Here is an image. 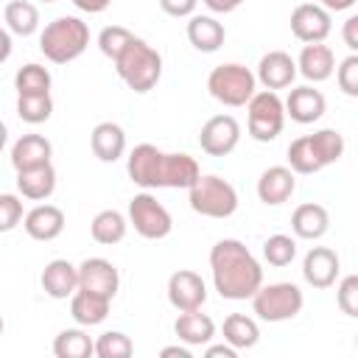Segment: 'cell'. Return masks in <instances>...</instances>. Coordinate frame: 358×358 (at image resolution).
I'll return each instance as SVG.
<instances>
[{
  "label": "cell",
  "instance_id": "cell-1",
  "mask_svg": "<svg viewBox=\"0 0 358 358\" xmlns=\"http://www.w3.org/2000/svg\"><path fill=\"white\" fill-rule=\"evenodd\" d=\"M213 285L224 299H249L263 285V268L257 257L235 238H224L210 249Z\"/></svg>",
  "mask_w": 358,
  "mask_h": 358
},
{
  "label": "cell",
  "instance_id": "cell-2",
  "mask_svg": "<svg viewBox=\"0 0 358 358\" xmlns=\"http://www.w3.org/2000/svg\"><path fill=\"white\" fill-rule=\"evenodd\" d=\"M115 70H117L120 81H123L131 92L143 95V92H148V90L157 87V81H159V76H162V56H159L145 39L134 36V39L123 48V53L115 59Z\"/></svg>",
  "mask_w": 358,
  "mask_h": 358
},
{
  "label": "cell",
  "instance_id": "cell-3",
  "mask_svg": "<svg viewBox=\"0 0 358 358\" xmlns=\"http://www.w3.org/2000/svg\"><path fill=\"white\" fill-rule=\"evenodd\" d=\"M90 45V28L78 17H56L39 34V50L53 64H67L78 59Z\"/></svg>",
  "mask_w": 358,
  "mask_h": 358
},
{
  "label": "cell",
  "instance_id": "cell-4",
  "mask_svg": "<svg viewBox=\"0 0 358 358\" xmlns=\"http://www.w3.org/2000/svg\"><path fill=\"white\" fill-rule=\"evenodd\" d=\"M187 201L190 210L204 218H229L238 210V190L227 179L207 173L187 187Z\"/></svg>",
  "mask_w": 358,
  "mask_h": 358
},
{
  "label": "cell",
  "instance_id": "cell-5",
  "mask_svg": "<svg viewBox=\"0 0 358 358\" xmlns=\"http://www.w3.org/2000/svg\"><path fill=\"white\" fill-rule=\"evenodd\" d=\"M249 299H252V310L263 322H288L305 305V296H302L299 285H294V282H268V285H260Z\"/></svg>",
  "mask_w": 358,
  "mask_h": 358
},
{
  "label": "cell",
  "instance_id": "cell-6",
  "mask_svg": "<svg viewBox=\"0 0 358 358\" xmlns=\"http://www.w3.org/2000/svg\"><path fill=\"white\" fill-rule=\"evenodd\" d=\"M255 73L243 64H218L213 67V73L207 76V90L210 95L224 103V106H246V101L255 95Z\"/></svg>",
  "mask_w": 358,
  "mask_h": 358
},
{
  "label": "cell",
  "instance_id": "cell-7",
  "mask_svg": "<svg viewBox=\"0 0 358 358\" xmlns=\"http://www.w3.org/2000/svg\"><path fill=\"white\" fill-rule=\"evenodd\" d=\"M246 112H249V137L257 143H271L277 140V134L282 131L285 123V106L280 101V95L274 90H263L255 92L246 101Z\"/></svg>",
  "mask_w": 358,
  "mask_h": 358
},
{
  "label": "cell",
  "instance_id": "cell-8",
  "mask_svg": "<svg viewBox=\"0 0 358 358\" xmlns=\"http://www.w3.org/2000/svg\"><path fill=\"white\" fill-rule=\"evenodd\" d=\"M129 224L145 241H162L173 229V218L151 193H137L129 201Z\"/></svg>",
  "mask_w": 358,
  "mask_h": 358
},
{
  "label": "cell",
  "instance_id": "cell-9",
  "mask_svg": "<svg viewBox=\"0 0 358 358\" xmlns=\"http://www.w3.org/2000/svg\"><path fill=\"white\" fill-rule=\"evenodd\" d=\"M241 140V123L232 115H213L199 134V145L210 157H227Z\"/></svg>",
  "mask_w": 358,
  "mask_h": 358
},
{
  "label": "cell",
  "instance_id": "cell-10",
  "mask_svg": "<svg viewBox=\"0 0 358 358\" xmlns=\"http://www.w3.org/2000/svg\"><path fill=\"white\" fill-rule=\"evenodd\" d=\"M162 157H165V151H159V148L151 145V143L134 145L131 154H129V159H126V173H129V179H131L137 187H143V190L162 187V185H159Z\"/></svg>",
  "mask_w": 358,
  "mask_h": 358
},
{
  "label": "cell",
  "instance_id": "cell-11",
  "mask_svg": "<svg viewBox=\"0 0 358 358\" xmlns=\"http://www.w3.org/2000/svg\"><path fill=\"white\" fill-rule=\"evenodd\" d=\"M333 28V20H330V11L322 8L319 3H299L294 11H291V34L310 45V42H324L327 34Z\"/></svg>",
  "mask_w": 358,
  "mask_h": 358
},
{
  "label": "cell",
  "instance_id": "cell-12",
  "mask_svg": "<svg viewBox=\"0 0 358 358\" xmlns=\"http://www.w3.org/2000/svg\"><path fill=\"white\" fill-rule=\"evenodd\" d=\"M168 302L182 313V310H199L207 302V285L201 274L190 268H179L168 277Z\"/></svg>",
  "mask_w": 358,
  "mask_h": 358
},
{
  "label": "cell",
  "instance_id": "cell-13",
  "mask_svg": "<svg viewBox=\"0 0 358 358\" xmlns=\"http://www.w3.org/2000/svg\"><path fill=\"white\" fill-rule=\"evenodd\" d=\"M78 288L101 294L106 299H115V294L120 288V274H117L112 260H106V257H87L78 266Z\"/></svg>",
  "mask_w": 358,
  "mask_h": 358
},
{
  "label": "cell",
  "instance_id": "cell-14",
  "mask_svg": "<svg viewBox=\"0 0 358 358\" xmlns=\"http://www.w3.org/2000/svg\"><path fill=\"white\" fill-rule=\"evenodd\" d=\"M338 271H341V260H338V255L333 249H327V246L308 249V255L302 260V277H305L308 285H313V288H330L336 282Z\"/></svg>",
  "mask_w": 358,
  "mask_h": 358
},
{
  "label": "cell",
  "instance_id": "cell-15",
  "mask_svg": "<svg viewBox=\"0 0 358 358\" xmlns=\"http://www.w3.org/2000/svg\"><path fill=\"white\" fill-rule=\"evenodd\" d=\"M294 190H296V176L285 165H271L257 179V199L263 204H268V207L285 204L294 196Z\"/></svg>",
  "mask_w": 358,
  "mask_h": 358
},
{
  "label": "cell",
  "instance_id": "cell-16",
  "mask_svg": "<svg viewBox=\"0 0 358 358\" xmlns=\"http://www.w3.org/2000/svg\"><path fill=\"white\" fill-rule=\"evenodd\" d=\"M64 224H67V218H64L62 207H56V204H36L34 210H28L22 215V227H25L28 238H34V241H56L64 232Z\"/></svg>",
  "mask_w": 358,
  "mask_h": 358
},
{
  "label": "cell",
  "instance_id": "cell-17",
  "mask_svg": "<svg viewBox=\"0 0 358 358\" xmlns=\"http://www.w3.org/2000/svg\"><path fill=\"white\" fill-rule=\"evenodd\" d=\"M266 90H285L294 84L296 78V62L285 53V50H268L260 64H257V76H255Z\"/></svg>",
  "mask_w": 358,
  "mask_h": 358
},
{
  "label": "cell",
  "instance_id": "cell-18",
  "mask_svg": "<svg viewBox=\"0 0 358 358\" xmlns=\"http://www.w3.org/2000/svg\"><path fill=\"white\" fill-rule=\"evenodd\" d=\"M282 106H285V115H288L291 120L308 126V123H316V120L324 115L327 101H324V95H322L319 90H313L310 84H305V87H294V90L288 92V98H285Z\"/></svg>",
  "mask_w": 358,
  "mask_h": 358
},
{
  "label": "cell",
  "instance_id": "cell-19",
  "mask_svg": "<svg viewBox=\"0 0 358 358\" xmlns=\"http://www.w3.org/2000/svg\"><path fill=\"white\" fill-rule=\"evenodd\" d=\"M39 282L50 299H67L78 288V266H73L64 257H56L42 268Z\"/></svg>",
  "mask_w": 358,
  "mask_h": 358
},
{
  "label": "cell",
  "instance_id": "cell-20",
  "mask_svg": "<svg viewBox=\"0 0 358 358\" xmlns=\"http://www.w3.org/2000/svg\"><path fill=\"white\" fill-rule=\"evenodd\" d=\"M333 70H336V56L324 42H310L299 50L296 73H302L308 81H313V84L327 81L333 76Z\"/></svg>",
  "mask_w": 358,
  "mask_h": 358
},
{
  "label": "cell",
  "instance_id": "cell-21",
  "mask_svg": "<svg viewBox=\"0 0 358 358\" xmlns=\"http://www.w3.org/2000/svg\"><path fill=\"white\" fill-rule=\"evenodd\" d=\"M173 333L179 341H185L187 347H201V344H210L213 336H215V322L199 310H182L173 322Z\"/></svg>",
  "mask_w": 358,
  "mask_h": 358
},
{
  "label": "cell",
  "instance_id": "cell-22",
  "mask_svg": "<svg viewBox=\"0 0 358 358\" xmlns=\"http://www.w3.org/2000/svg\"><path fill=\"white\" fill-rule=\"evenodd\" d=\"M17 190L22 199H31V201H45L53 196L56 190V171L50 162L45 165H36V168H25V171H17Z\"/></svg>",
  "mask_w": 358,
  "mask_h": 358
},
{
  "label": "cell",
  "instance_id": "cell-23",
  "mask_svg": "<svg viewBox=\"0 0 358 358\" xmlns=\"http://www.w3.org/2000/svg\"><path fill=\"white\" fill-rule=\"evenodd\" d=\"M90 148L92 154L101 159V162H117L126 151V131L112 123V120H103L92 129L90 134Z\"/></svg>",
  "mask_w": 358,
  "mask_h": 358
},
{
  "label": "cell",
  "instance_id": "cell-24",
  "mask_svg": "<svg viewBox=\"0 0 358 358\" xmlns=\"http://www.w3.org/2000/svg\"><path fill=\"white\" fill-rule=\"evenodd\" d=\"M201 176L199 171V162L185 154V151H176V154H165L162 157V173H159V185L162 187H190L196 179Z\"/></svg>",
  "mask_w": 358,
  "mask_h": 358
},
{
  "label": "cell",
  "instance_id": "cell-25",
  "mask_svg": "<svg viewBox=\"0 0 358 358\" xmlns=\"http://www.w3.org/2000/svg\"><path fill=\"white\" fill-rule=\"evenodd\" d=\"M109 302H112V299H106V296H101V294L76 288L73 296H70V316H73L76 324H81V327H95V324H101V322L109 316Z\"/></svg>",
  "mask_w": 358,
  "mask_h": 358
},
{
  "label": "cell",
  "instance_id": "cell-26",
  "mask_svg": "<svg viewBox=\"0 0 358 358\" xmlns=\"http://www.w3.org/2000/svg\"><path fill=\"white\" fill-rule=\"evenodd\" d=\"M187 39L196 50L201 53H215L224 39H227V31L224 25L210 17V14H190V22H187Z\"/></svg>",
  "mask_w": 358,
  "mask_h": 358
},
{
  "label": "cell",
  "instance_id": "cell-27",
  "mask_svg": "<svg viewBox=\"0 0 358 358\" xmlns=\"http://www.w3.org/2000/svg\"><path fill=\"white\" fill-rule=\"evenodd\" d=\"M50 154H53V145H50L48 137H42V134H22L11 145V165H14V171L36 168V165L50 162Z\"/></svg>",
  "mask_w": 358,
  "mask_h": 358
},
{
  "label": "cell",
  "instance_id": "cell-28",
  "mask_svg": "<svg viewBox=\"0 0 358 358\" xmlns=\"http://www.w3.org/2000/svg\"><path fill=\"white\" fill-rule=\"evenodd\" d=\"M291 229H294V235L302 238V241H316V238H322V235L330 229V215H327V210H324L322 204L305 201V204H299V207L294 210V215H291Z\"/></svg>",
  "mask_w": 358,
  "mask_h": 358
},
{
  "label": "cell",
  "instance_id": "cell-29",
  "mask_svg": "<svg viewBox=\"0 0 358 358\" xmlns=\"http://www.w3.org/2000/svg\"><path fill=\"white\" fill-rule=\"evenodd\" d=\"M126 229H129V221L123 213L117 210H101L92 224H90V235L95 243H103V246H112V243H120L126 238Z\"/></svg>",
  "mask_w": 358,
  "mask_h": 358
},
{
  "label": "cell",
  "instance_id": "cell-30",
  "mask_svg": "<svg viewBox=\"0 0 358 358\" xmlns=\"http://www.w3.org/2000/svg\"><path fill=\"white\" fill-rule=\"evenodd\" d=\"M224 341L227 344H232L235 350H249V347H255L257 344V338H260V327H257V322L252 319V316H246V313H229L227 319H224Z\"/></svg>",
  "mask_w": 358,
  "mask_h": 358
},
{
  "label": "cell",
  "instance_id": "cell-31",
  "mask_svg": "<svg viewBox=\"0 0 358 358\" xmlns=\"http://www.w3.org/2000/svg\"><path fill=\"white\" fill-rule=\"evenodd\" d=\"M3 20H6L8 31L17 34V36H31L39 28V11L28 0H11V3H6Z\"/></svg>",
  "mask_w": 358,
  "mask_h": 358
},
{
  "label": "cell",
  "instance_id": "cell-32",
  "mask_svg": "<svg viewBox=\"0 0 358 358\" xmlns=\"http://www.w3.org/2000/svg\"><path fill=\"white\" fill-rule=\"evenodd\" d=\"M308 140H310V148H313V154H316L322 168L333 165V162H338L344 157L347 143H344V134L338 129H319V131L308 134Z\"/></svg>",
  "mask_w": 358,
  "mask_h": 358
},
{
  "label": "cell",
  "instance_id": "cell-33",
  "mask_svg": "<svg viewBox=\"0 0 358 358\" xmlns=\"http://www.w3.org/2000/svg\"><path fill=\"white\" fill-rule=\"evenodd\" d=\"M53 355L56 358H90L92 355V338L78 327H67L53 338Z\"/></svg>",
  "mask_w": 358,
  "mask_h": 358
},
{
  "label": "cell",
  "instance_id": "cell-34",
  "mask_svg": "<svg viewBox=\"0 0 358 358\" xmlns=\"http://www.w3.org/2000/svg\"><path fill=\"white\" fill-rule=\"evenodd\" d=\"M50 70L31 62V64H22L14 76V87H17V95H45L50 92Z\"/></svg>",
  "mask_w": 358,
  "mask_h": 358
},
{
  "label": "cell",
  "instance_id": "cell-35",
  "mask_svg": "<svg viewBox=\"0 0 358 358\" xmlns=\"http://www.w3.org/2000/svg\"><path fill=\"white\" fill-rule=\"evenodd\" d=\"M17 115H20V120H25L31 126L45 123L53 115L50 92H45V95H17Z\"/></svg>",
  "mask_w": 358,
  "mask_h": 358
},
{
  "label": "cell",
  "instance_id": "cell-36",
  "mask_svg": "<svg viewBox=\"0 0 358 358\" xmlns=\"http://www.w3.org/2000/svg\"><path fill=\"white\" fill-rule=\"evenodd\" d=\"M263 257H266V263L274 266V268L291 266L294 257H296V241H294L291 235L277 232V235H271V238L263 241Z\"/></svg>",
  "mask_w": 358,
  "mask_h": 358
},
{
  "label": "cell",
  "instance_id": "cell-37",
  "mask_svg": "<svg viewBox=\"0 0 358 358\" xmlns=\"http://www.w3.org/2000/svg\"><path fill=\"white\" fill-rule=\"evenodd\" d=\"M131 352H134V344L120 330H106L98 336V341H92V355L98 358H129Z\"/></svg>",
  "mask_w": 358,
  "mask_h": 358
},
{
  "label": "cell",
  "instance_id": "cell-38",
  "mask_svg": "<svg viewBox=\"0 0 358 358\" xmlns=\"http://www.w3.org/2000/svg\"><path fill=\"white\" fill-rule=\"evenodd\" d=\"M285 154H288V168L294 173H316V171H322V165H319V159H316V154L310 148L308 134L291 140V145H288Z\"/></svg>",
  "mask_w": 358,
  "mask_h": 358
},
{
  "label": "cell",
  "instance_id": "cell-39",
  "mask_svg": "<svg viewBox=\"0 0 358 358\" xmlns=\"http://www.w3.org/2000/svg\"><path fill=\"white\" fill-rule=\"evenodd\" d=\"M131 39H134V34H131L129 28H123V25H106V28L98 34V48H101V53H103L106 59L115 62Z\"/></svg>",
  "mask_w": 358,
  "mask_h": 358
},
{
  "label": "cell",
  "instance_id": "cell-40",
  "mask_svg": "<svg viewBox=\"0 0 358 358\" xmlns=\"http://www.w3.org/2000/svg\"><path fill=\"white\" fill-rule=\"evenodd\" d=\"M336 305L350 319L358 316V274H347L336 288Z\"/></svg>",
  "mask_w": 358,
  "mask_h": 358
},
{
  "label": "cell",
  "instance_id": "cell-41",
  "mask_svg": "<svg viewBox=\"0 0 358 358\" xmlns=\"http://www.w3.org/2000/svg\"><path fill=\"white\" fill-rule=\"evenodd\" d=\"M336 81L344 95L358 98V53H350L347 59H341V64L336 67Z\"/></svg>",
  "mask_w": 358,
  "mask_h": 358
},
{
  "label": "cell",
  "instance_id": "cell-42",
  "mask_svg": "<svg viewBox=\"0 0 358 358\" xmlns=\"http://www.w3.org/2000/svg\"><path fill=\"white\" fill-rule=\"evenodd\" d=\"M22 221V199L14 193H0V232H11Z\"/></svg>",
  "mask_w": 358,
  "mask_h": 358
},
{
  "label": "cell",
  "instance_id": "cell-43",
  "mask_svg": "<svg viewBox=\"0 0 358 358\" xmlns=\"http://www.w3.org/2000/svg\"><path fill=\"white\" fill-rule=\"evenodd\" d=\"M196 3L199 0H159V8L168 17H190L196 11Z\"/></svg>",
  "mask_w": 358,
  "mask_h": 358
},
{
  "label": "cell",
  "instance_id": "cell-44",
  "mask_svg": "<svg viewBox=\"0 0 358 358\" xmlns=\"http://www.w3.org/2000/svg\"><path fill=\"white\" fill-rule=\"evenodd\" d=\"M341 36H344V45L355 53V50H358V17H355V14H352V17H347Z\"/></svg>",
  "mask_w": 358,
  "mask_h": 358
},
{
  "label": "cell",
  "instance_id": "cell-45",
  "mask_svg": "<svg viewBox=\"0 0 358 358\" xmlns=\"http://www.w3.org/2000/svg\"><path fill=\"white\" fill-rule=\"evenodd\" d=\"M73 6L78 11H87V14H101L112 6V0H73Z\"/></svg>",
  "mask_w": 358,
  "mask_h": 358
},
{
  "label": "cell",
  "instance_id": "cell-46",
  "mask_svg": "<svg viewBox=\"0 0 358 358\" xmlns=\"http://www.w3.org/2000/svg\"><path fill=\"white\" fill-rule=\"evenodd\" d=\"M210 11H215V14H229V11H235L241 3H246V0H201Z\"/></svg>",
  "mask_w": 358,
  "mask_h": 358
},
{
  "label": "cell",
  "instance_id": "cell-47",
  "mask_svg": "<svg viewBox=\"0 0 358 358\" xmlns=\"http://www.w3.org/2000/svg\"><path fill=\"white\" fill-rule=\"evenodd\" d=\"M204 355H207V358H235V355H238V350H235L232 344H227V341H224V344H213V347H207V350H204Z\"/></svg>",
  "mask_w": 358,
  "mask_h": 358
},
{
  "label": "cell",
  "instance_id": "cell-48",
  "mask_svg": "<svg viewBox=\"0 0 358 358\" xmlns=\"http://www.w3.org/2000/svg\"><path fill=\"white\" fill-rule=\"evenodd\" d=\"M358 0H319V6L322 8H327V11H347V8H352Z\"/></svg>",
  "mask_w": 358,
  "mask_h": 358
},
{
  "label": "cell",
  "instance_id": "cell-49",
  "mask_svg": "<svg viewBox=\"0 0 358 358\" xmlns=\"http://www.w3.org/2000/svg\"><path fill=\"white\" fill-rule=\"evenodd\" d=\"M11 56V34L6 28H0V64Z\"/></svg>",
  "mask_w": 358,
  "mask_h": 358
},
{
  "label": "cell",
  "instance_id": "cell-50",
  "mask_svg": "<svg viewBox=\"0 0 358 358\" xmlns=\"http://www.w3.org/2000/svg\"><path fill=\"white\" fill-rule=\"evenodd\" d=\"M162 358H171V355H179V358H190V350L187 347H162L159 350Z\"/></svg>",
  "mask_w": 358,
  "mask_h": 358
},
{
  "label": "cell",
  "instance_id": "cell-51",
  "mask_svg": "<svg viewBox=\"0 0 358 358\" xmlns=\"http://www.w3.org/2000/svg\"><path fill=\"white\" fill-rule=\"evenodd\" d=\"M6 140H8V129H6V123L0 120V151H3V145H6Z\"/></svg>",
  "mask_w": 358,
  "mask_h": 358
},
{
  "label": "cell",
  "instance_id": "cell-52",
  "mask_svg": "<svg viewBox=\"0 0 358 358\" xmlns=\"http://www.w3.org/2000/svg\"><path fill=\"white\" fill-rule=\"evenodd\" d=\"M3 330H6V322H3V316H0V336H3Z\"/></svg>",
  "mask_w": 358,
  "mask_h": 358
},
{
  "label": "cell",
  "instance_id": "cell-53",
  "mask_svg": "<svg viewBox=\"0 0 358 358\" xmlns=\"http://www.w3.org/2000/svg\"><path fill=\"white\" fill-rule=\"evenodd\" d=\"M42 3H56V0H42Z\"/></svg>",
  "mask_w": 358,
  "mask_h": 358
}]
</instances>
